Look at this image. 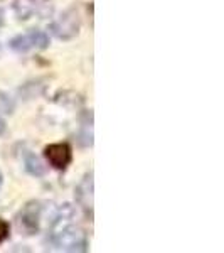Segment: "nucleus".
<instances>
[{
  "label": "nucleus",
  "instance_id": "10",
  "mask_svg": "<svg viewBox=\"0 0 224 253\" xmlns=\"http://www.w3.org/2000/svg\"><path fill=\"white\" fill-rule=\"evenodd\" d=\"M15 110V101L7 95L5 91H0V115H10Z\"/></svg>",
  "mask_w": 224,
  "mask_h": 253
},
{
  "label": "nucleus",
  "instance_id": "5",
  "mask_svg": "<svg viewBox=\"0 0 224 253\" xmlns=\"http://www.w3.org/2000/svg\"><path fill=\"white\" fill-rule=\"evenodd\" d=\"M76 201L78 205L86 211V214L91 216L93 213V170L81 179V182L76 187Z\"/></svg>",
  "mask_w": 224,
  "mask_h": 253
},
{
  "label": "nucleus",
  "instance_id": "14",
  "mask_svg": "<svg viewBox=\"0 0 224 253\" xmlns=\"http://www.w3.org/2000/svg\"><path fill=\"white\" fill-rule=\"evenodd\" d=\"M2 22H3V12L0 9V26H2Z\"/></svg>",
  "mask_w": 224,
  "mask_h": 253
},
{
  "label": "nucleus",
  "instance_id": "9",
  "mask_svg": "<svg viewBox=\"0 0 224 253\" xmlns=\"http://www.w3.org/2000/svg\"><path fill=\"white\" fill-rule=\"evenodd\" d=\"M26 170L34 177H42L46 174V166L42 164L39 157H36L34 154H29L26 157Z\"/></svg>",
  "mask_w": 224,
  "mask_h": 253
},
{
  "label": "nucleus",
  "instance_id": "13",
  "mask_svg": "<svg viewBox=\"0 0 224 253\" xmlns=\"http://www.w3.org/2000/svg\"><path fill=\"white\" fill-rule=\"evenodd\" d=\"M5 130H7V124L2 120V118H0V135H3V133H5Z\"/></svg>",
  "mask_w": 224,
  "mask_h": 253
},
{
  "label": "nucleus",
  "instance_id": "3",
  "mask_svg": "<svg viewBox=\"0 0 224 253\" xmlns=\"http://www.w3.org/2000/svg\"><path fill=\"white\" fill-rule=\"evenodd\" d=\"M42 213V206L39 201H31L22 208L19 214V224L26 235H36L39 231V219Z\"/></svg>",
  "mask_w": 224,
  "mask_h": 253
},
{
  "label": "nucleus",
  "instance_id": "7",
  "mask_svg": "<svg viewBox=\"0 0 224 253\" xmlns=\"http://www.w3.org/2000/svg\"><path fill=\"white\" fill-rule=\"evenodd\" d=\"M44 89H46L44 80H32V81H27L26 84H22L17 91H19V95L24 98V100H32V98L42 95Z\"/></svg>",
  "mask_w": 224,
  "mask_h": 253
},
{
  "label": "nucleus",
  "instance_id": "11",
  "mask_svg": "<svg viewBox=\"0 0 224 253\" xmlns=\"http://www.w3.org/2000/svg\"><path fill=\"white\" fill-rule=\"evenodd\" d=\"M32 41H34V47L36 49H46L49 46V38L46 32L42 31H31Z\"/></svg>",
  "mask_w": 224,
  "mask_h": 253
},
{
  "label": "nucleus",
  "instance_id": "6",
  "mask_svg": "<svg viewBox=\"0 0 224 253\" xmlns=\"http://www.w3.org/2000/svg\"><path fill=\"white\" fill-rule=\"evenodd\" d=\"M75 216H76V211L69 203H64L63 206H59L54 214V219H52V224H51V230H52L51 235L59 233L61 230H64V228H68L69 224H73Z\"/></svg>",
  "mask_w": 224,
  "mask_h": 253
},
{
  "label": "nucleus",
  "instance_id": "1",
  "mask_svg": "<svg viewBox=\"0 0 224 253\" xmlns=\"http://www.w3.org/2000/svg\"><path fill=\"white\" fill-rule=\"evenodd\" d=\"M52 243L63 252H88V240L81 230H76L69 224L59 233L51 235Z\"/></svg>",
  "mask_w": 224,
  "mask_h": 253
},
{
  "label": "nucleus",
  "instance_id": "8",
  "mask_svg": "<svg viewBox=\"0 0 224 253\" xmlns=\"http://www.w3.org/2000/svg\"><path fill=\"white\" fill-rule=\"evenodd\" d=\"M10 49L17 52H27L29 49H34V41H32V34H20V36H15L14 39L9 42Z\"/></svg>",
  "mask_w": 224,
  "mask_h": 253
},
{
  "label": "nucleus",
  "instance_id": "12",
  "mask_svg": "<svg viewBox=\"0 0 224 253\" xmlns=\"http://www.w3.org/2000/svg\"><path fill=\"white\" fill-rule=\"evenodd\" d=\"M9 235H10V226H9V223H7L5 219L0 218V243L5 242V240L9 238Z\"/></svg>",
  "mask_w": 224,
  "mask_h": 253
},
{
  "label": "nucleus",
  "instance_id": "4",
  "mask_svg": "<svg viewBox=\"0 0 224 253\" xmlns=\"http://www.w3.org/2000/svg\"><path fill=\"white\" fill-rule=\"evenodd\" d=\"M44 157L49 161L54 169L58 170H64L66 167L71 164V159H73V154H71V147L68 144H49L46 149H44Z\"/></svg>",
  "mask_w": 224,
  "mask_h": 253
},
{
  "label": "nucleus",
  "instance_id": "15",
  "mask_svg": "<svg viewBox=\"0 0 224 253\" xmlns=\"http://www.w3.org/2000/svg\"><path fill=\"white\" fill-rule=\"evenodd\" d=\"M0 186H2V172H0Z\"/></svg>",
  "mask_w": 224,
  "mask_h": 253
},
{
  "label": "nucleus",
  "instance_id": "2",
  "mask_svg": "<svg viewBox=\"0 0 224 253\" xmlns=\"http://www.w3.org/2000/svg\"><path fill=\"white\" fill-rule=\"evenodd\" d=\"M51 31H52V34H54L56 38L61 39V41L73 39L79 32V15H78V10H76L75 7L64 10L63 14H61V17L56 20V22H52Z\"/></svg>",
  "mask_w": 224,
  "mask_h": 253
}]
</instances>
